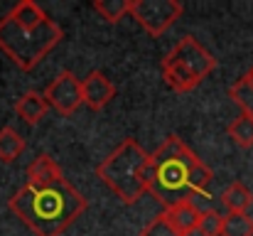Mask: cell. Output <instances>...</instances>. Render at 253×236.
I'll return each instance as SVG.
<instances>
[{
    "label": "cell",
    "instance_id": "obj_1",
    "mask_svg": "<svg viewBox=\"0 0 253 236\" xmlns=\"http://www.w3.org/2000/svg\"><path fill=\"white\" fill-rule=\"evenodd\" d=\"M7 207L35 236H62L88 209V202L64 177L57 160L42 153L30 162L27 182Z\"/></svg>",
    "mask_w": 253,
    "mask_h": 236
},
{
    "label": "cell",
    "instance_id": "obj_2",
    "mask_svg": "<svg viewBox=\"0 0 253 236\" xmlns=\"http://www.w3.org/2000/svg\"><path fill=\"white\" fill-rule=\"evenodd\" d=\"M211 177L209 165L194 155L182 138L169 136L155 153H150L148 194L168 209L179 202H194L197 194H207Z\"/></svg>",
    "mask_w": 253,
    "mask_h": 236
},
{
    "label": "cell",
    "instance_id": "obj_3",
    "mask_svg": "<svg viewBox=\"0 0 253 236\" xmlns=\"http://www.w3.org/2000/svg\"><path fill=\"white\" fill-rule=\"evenodd\" d=\"M62 40L64 30L35 0H17L0 17V52L22 72H32Z\"/></svg>",
    "mask_w": 253,
    "mask_h": 236
},
{
    "label": "cell",
    "instance_id": "obj_4",
    "mask_svg": "<svg viewBox=\"0 0 253 236\" xmlns=\"http://www.w3.org/2000/svg\"><path fill=\"white\" fill-rule=\"evenodd\" d=\"M148 175L150 153H145L135 138H126L96 165V177L123 204H135L148 194Z\"/></svg>",
    "mask_w": 253,
    "mask_h": 236
},
{
    "label": "cell",
    "instance_id": "obj_5",
    "mask_svg": "<svg viewBox=\"0 0 253 236\" xmlns=\"http://www.w3.org/2000/svg\"><path fill=\"white\" fill-rule=\"evenodd\" d=\"M160 67H163V79L169 89L177 94H187L197 89L216 69V59L197 37L184 35L165 54Z\"/></svg>",
    "mask_w": 253,
    "mask_h": 236
},
{
    "label": "cell",
    "instance_id": "obj_6",
    "mask_svg": "<svg viewBox=\"0 0 253 236\" xmlns=\"http://www.w3.org/2000/svg\"><path fill=\"white\" fill-rule=\"evenodd\" d=\"M184 5L177 0H130V17L150 35L160 37L182 17Z\"/></svg>",
    "mask_w": 253,
    "mask_h": 236
},
{
    "label": "cell",
    "instance_id": "obj_7",
    "mask_svg": "<svg viewBox=\"0 0 253 236\" xmlns=\"http://www.w3.org/2000/svg\"><path fill=\"white\" fill-rule=\"evenodd\" d=\"M44 98H47L49 108H54L59 116H72L84 103L82 81H79L77 74L64 69V72H59L57 77L49 81V86L44 89Z\"/></svg>",
    "mask_w": 253,
    "mask_h": 236
},
{
    "label": "cell",
    "instance_id": "obj_8",
    "mask_svg": "<svg viewBox=\"0 0 253 236\" xmlns=\"http://www.w3.org/2000/svg\"><path fill=\"white\" fill-rule=\"evenodd\" d=\"M82 96L91 111H101L116 98V86L103 72L93 69L82 79Z\"/></svg>",
    "mask_w": 253,
    "mask_h": 236
},
{
    "label": "cell",
    "instance_id": "obj_9",
    "mask_svg": "<svg viewBox=\"0 0 253 236\" xmlns=\"http://www.w3.org/2000/svg\"><path fill=\"white\" fill-rule=\"evenodd\" d=\"M49 111V103L44 98V94L40 91H25L17 101H15V113L17 118H22L27 126H37Z\"/></svg>",
    "mask_w": 253,
    "mask_h": 236
},
{
    "label": "cell",
    "instance_id": "obj_10",
    "mask_svg": "<svg viewBox=\"0 0 253 236\" xmlns=\"http://www.w3.org/2000/svg\"><path fill=\"white\" fill-rule=\"evenodd\" d=\"M163 212L168 214L169 224H172L182 236H189L192 232H197L202 209H197L194 202H179V204H172V207L163 209Z\"/></svg>",
    "mask_w": 253,
    "mask_h": 236
},
{
    "label": "cell",
    "instance_id": "obj_11",
    "mask_svg": "<svg viewBox=\"0 0 253 236\" xmlns=\"http://www.w3.org/2000/svg\"><path fill=\"white\" fill-rule=\"evenodd\" d=\"M221 204L229 209V214H249V207L253 204V192L236 180L221 192Z\"/></svg>",
    "mask_w": 253,
    "mask_h": 236
},
{
    "label": "cell",
    "instance_id": "obj_12",
    "mask_svg": "<svg viewBox=\"0 0 253 236\" xmlns=\"http://www.w3.org/2000/svg\"><path fill=\"white\" fill-rule=\"evenodd\" d=\"M229 96H231V101L241 108V113L253 116V67L241 79H236V81L229 86Z\"/></svg>",
    "mask_w": 253,
    "mask_h": 236
},
{
    "label": "cell",
    "instance_id": "obj_13",
    "mask_svg": "<svg viewBox=\"0 0 253 236\" xmlns=\"http://www.w3.org/2000/svg\"><path fill=\"white\" fill-rule=\"evenodd\" d=\"M22 153H25V138H22L12 126H5V128L0 131V162L10 165V162H15Z\"/></svg>",
    "mask_w": 253,
    "mask_h": 236
},
{
    "label": "cell",
    "instance_id": "obj_14",
    "mask_svg": "<svg viewBox=\"0 0 253 236\" xmlns=\"http://www.w3.org/2000/svg\"><path fill=\"white\" fill-rule=\"evenodd\" d=\"M226 133H229V138H231L239 148H244V150L253 148V116L239 113V116L229 123Z\"/></svg>",
    "mask_w": 253,
    "mask_h": 236
},
{
    "label": "cell",
    "instance_id": "obj_15",
    "mask_svg": "<svg viewBox=\"0 0 253 236\" xmlns=\"http://www.w3.org/2000/svg\"><path fill=\"white\" fill-rule=\"evenodd\" d=\"M93 12L101 15V20H106L108 25L121 22L126 15H130V0H93Z\"/></svg>",
    "mask_w": 253,
    "mask_h": 236
},
{
    "label": "cell",
    "instance_id": "obj_16",
    "mask_svg": "<svg viewBox=\"0 0 253 236\" xmlns=\"http://www.w3.org/2000/svg\"><path fill=\"white\" fill-rule=\"evenodd\" d=\"M221 236H253V217H249V214H224Z\"/></svg>",
    "mask_w": 253,
    "mask_h": 236
},
{
    "label": "cell",
    "instance_id": "obj_17",
    "mask_svg": "<svg viewBox=\"0 0 253 236\" xmlns=\"http://www.w3.org/2000/svg\"><path fill=\"white\" fill-rule=\"evenodd\" d=\"M221 229H224V214H219L216 209H204L199 214L197 224L199 236H221Z\"/></svg>",
    "mask_w": 253,
    "mask_h": 236
},
{
    "label": "cell",
    "instance_id": "obj_18",
    "mask_svg": "<svg viewBox=\"0 0 253 236\" xmlns=\"http://www.w3.org/2000/svg\"><path fill=\"white\" fill-rule=\"evenodd\" d=\"M140 236H182L172 224H169L168 214L160 212L158 217H153L143 229H140Z\"/></svg>",
    "mask_w": 253,
    "mask_h": 236
}]
</instances>
